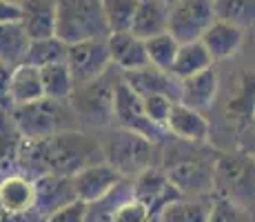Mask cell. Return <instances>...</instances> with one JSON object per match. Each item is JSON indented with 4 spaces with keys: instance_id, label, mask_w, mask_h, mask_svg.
Returning a JSON list of instances; mask_svg holds the SVG:
<instances>
[{
    "instance_id": "4",
    "label": "cell",
    "mask_w": 255,
    "mask_h": 222,
    "mask_svg": "<svg viewBox=\"0 0 255 222\" xmlns=\"http://www.w3.org/2000/svg\"><path fill=\"white\" fill-rule=\"evenodd\" d=\"M100 147H102L105 162H109L118 174L127 178V180H133L142 171L153 167L151 160H153L155 142L140 136V133L116 127V129H111L100 140Z\"/></svg>"
},
{
    "instance_id": "29",
    "label": "cell",
    "mask_w": 255,
    "mask_h": 222,
    "mask_svg": "<svg viewBox=\"0 0 255 222\" xmlns=\"http://www.w3.org/2000/svg\"><path fill=\"white\" fill-rule=\"evenodd\" d=\"M215 13L220 20L247 31L255 24V0H215Z\"/></svg>"
},
{
    "instance_id": "14",
    "label": "cell",
    "mask_w": 255,
    "mask_h": 222,
    "mask_svg": "<svg viewBox=\"0 0 255 222\" xmlns=\"http://www.w3.org/2000/svg\"><path fill=\"white\" fill-rule=\"evenodd\" d=\"M166 133L173 136L178 142H186V145H204L209 140L211 125L202 111H195L191 107L178 105L173 107L166 122Z\"/></svg>"
},
{
    "instance_id": "10",
    "label": "cell",
    "mask_w": 255,
    "mask_h": 222,
    "mask_svg": "<svg viewBox=\"0 0 255 222\" xmlns=\"http://www.w3.org/2000/svg\"><path fill=\"white\" fill-rule=\"evenodd\" d=\"M109 71L102 78H98V80L76 87L69 102L73 105L78 116L98 118V116H105V113L107 116H114V96H116V87H118V82H120V78L111 80Z\"/></svg>"
},
{
    "instance_id": "22",
    "label": "cell",
    "mask_w": 255,
    "mask_h": 222,
    "mask_svg": "<svg viewBox=\"0 0 255 222\" xmlns=\"http://www.w3.org/2000/svg\"><path fill=\"white\" fill-rule=\"evenodd\" d=\"M29 44H31V38L27 36L20 20L0 22V65L7 71L22 65L27 58Z\"/></svg>"
},
{
    "instance_id": "26",
    "label": "cell",
    "mask_w": 255,
    "mask_h": 222,
    "mask_svg": "<svg viewBox=\"0 0 255 222\" xmlns=\"http://www.w3.org/2000/svg\"><path fill=\"white\" fill-rule=\"evenodd\" d=\"M40 78H42V89H45V98L71 100L73 91H76V82H73L67 62H56V65L42 67Z\"/></svg>"
},
{
    "instance_id": "25",
    "label": "cell",
    "mask_w": 255,
    "mask_h": 222,
    "mask_svg": "<svg viewBox=\"0 0 255 222\" xmlns=\"http://www.w3.org/2000/svg\"><path fill=\"white\" fill-rule=\"evenodd\" d=\"M24 138L18 125L13 122L11 111L0 107V171H7L11 167H18V156H20Z\"/></svg>"
},
{
    "instance_id": "7",
    "label": "cell",
    "mask_w": 255,
    "mask_h": 222,
    "mask_svg": "<svg viewBox=\"0 0 255 222\" xmlns=\"http://www.w3.org/2000/svg\"><path fill=\"white\" fill-rule=\"evenodd\" d=\"M67 67L71 71L73 82L87 85L102 78L111 67V56L107 40H87L78 44H67Z\"/></svg>"
},
{
    "instance_id": "38",
    "label": "cell",
    "mask_w": 255,
    "mask_h": 222,
    "mask_svg": "<svg viewBox=\"0 0 255 222\" xmlns=\"http://www.w3.org/2000/svg\"><path fill=\"white\" fill-rule=\"evenodd\" d=\"M0 73H2V76H7V73H9V71H7V69H4L2 65H0Z\"/></svg>"
},
{
    "instance_id": "3",
    "label": "cell",
    "mask_w": 255,
    "mask_h": 222,
    "mask_svg": "<svg viewBox=\"0 0 255 222\" xmlns=\"http://www.w3.org/2000/svg\"><path fill=\"white\" fill-rule=\"evenodd\" d=\"M11 118L18 125L24 140H40L62 131H76L78 113L69 100H51L42 98L24 107H13Z\"/></svg>"
},
{
    "instance_id": "30",
    "label": "cell",
    "mask_w": 255,
    "mask_h": 222,
    "mask_svg": "<svg viewBox=\"0 0 255 222\" xmlns=\"http://www.w3.org/2000/svg\"><path fill=\"white\" fill-rule=\"evenodd\" d=\"M146 56H149V65L160 69V71H169L173 69L175 56L180 51V42L175 40L171 33H162L158 38L146 40Z\"/></svg>"
},
{
    "instance_id": "8",
    "label": "cell",
    "mask_w": 255,
    "mask_h": 222,
    "mask_svg": "<svg viewBox=\"0 0 255 222\" xmlns=\"http://www.w3.org/2000/svg\"><path fill=\"white\" fill-rule=\"evenodd\" d=\"M114 120L122 129L140 133V136L149 138L153 142H160V138L164 133L146 118V111L142 107V98L122 80V76H120V82H118L116 96H114Z\"/></svg>"
},
{
    "instance_id": "11",
    "label": "cell",
    "mask_w": 255,
    "mask_h": 222,
    "mask_svg": "<svg viewBox=\"0 0 255 222\" xmlns=\"http://www.w3.org/2000/svg\"><path fill=\"white\" fill-rule=\"evenodd\" d=\"M71 180H73V189H76V198L91 205V202L109 196L127 178H122L109 162H98V165L82 169Z\"/></svg>"
},
{
    "instance_id": "12",
    "label": "cell",
    "mask_w": 255,
    "mask_h": 222,
    "mask_svg": "<svg viewBox=\"0 0 255 222\" xmlns=\"http://www.w3.org/2000/svg\"><path fill=\"white\" fill-rule=\"evenodd\" d=\"M42 98H45V89H42V78L38 67L22 62L7 73V82H4L7 109L31 105V102H38Z\"/></svg>"
},
{
    "instance_id": "35",
    "label": "cell",
    "mask_w": 255,
    "mask_h": 222,
    "mask_svg": "<svg viewBox=\"0 0 255 222\" xmlns=\"http://www.w3.org/2000/svg\"><path fill=\"white\" fill-rule=\"evenodd\" d=\"M11 20H20V7L0 0V22H11Z\"/></svg>"
},
{
    "instance_id": "21",
    "label": "cell",
    "mask_w": 255,
    "mask_h": 222,
    "mask_svg": "<svg viewBox=\"0 0 255 222\" xmlns=\"http://www.w3.org/2000/svg\"><path fill=\"white\" fill-rule=\"evenodd\" d=\"M169 16L171 7H166L160 0H140V7L131 24V33L144 42L169 33Z\"/></svg>"
},
{
    "instance_id": "13",
    "label": "cell",
    "mask_w": 255,
    "mask_h": 222,
    "mask_svg": "<svg viewBox=\"0 0 255 222\" xmlns=\"http://www.w3.org/2000/svg\"><path fill=\"white\" fill-rule=\"evenodd\" d=\"M120 76L140 98L166 96V98H171V100L180 102V80L169 71H160V69L149 65L144 69H138V71L120 73Z\"/></svg>"
},
{
    "instance_id": "36",
    "label": "cell",
    "mask_w": 255,
    "mask_h": 222,
    "mask_svg": "<svg viewBox=\"0 0 255 222\" xmlns=\"http://www.w3.org/2000/svg\"><path fill=\"white\" fill-rule=\"evenodd\" d=\"M160 2H164V4H166V7H173V4H178V2H180V0H160Z\"/></svg>"
},
{
    "instance_id": "24",
    "label": "cell",
    "mask_w": 255,
    "mask_h": 222,
    "mask_svg": "<svg viewBox=\"0 0 255 222\" xmlns=\"http://www.w3.org/2000/svg\"><path fill=\"white\" fill-rule=\"evenodd\" d=\"M213 67V58L209 56L207 47L200 42H189V44H180V51L175 56V62H173V73L180 82L186 80V78L195 76V73L204 71V69Z\"/></svg>"
},
{
    "instance_id": "9",
    "label": "cell",
    "mask_w": 255,
    "mask_h": 222,
    "mask_svg": "<svg viewBox=\"0 0 255 222\" xmlns=\"http://www.w3.org/2000/svg\"><path fill=\"white\" fill-rule=\"evenodd\" d=\"M131 189H133V198L149 207L153 218L169 202L184 198V196L171 185L164 169H158V167H149V169L142 171L140 176H135L133 180H131Z\"/></svg>"
},
{
    "instance_id": "23",
    "label": "cell",
    "mask_w": 255,
    "mask_h": 222,
    "mask_svg": "<svg viewBox=\"0 0 255 222\" xmlns=\"http://www.w3.org/2000/svg\"><path fill=\"white\" fill-rule=\"evenodd\" d=\"M211 200L204 198H178L164 207L153 222H209Z\"/></svg>"
},
{
    "instance_id": "2",
    "label": "cell",
    "mask_w": 255,
    "mask_h": 222,
    "mask_svg": "<svg viewBox=\"0 0 255 222\" xmlns=\"http://www.w3.org/2000/svg\"><path fill=\"white\" fill-rule=\"evenodd\" d=\"M111 36L102 0H56V38L65 44L107 40Z\"/></svg>"
},
{
    "instance_id": "33",
    "label": "cell",
    "mask_w": 255,
    "mask_h": 222,
    "mask_svg": "<svg viewBox=\"0 0 255 222\" xmlns=\"http://www.w3.org/2000/svg\"><path fill=\"white\" fill-rule=\"evenodd\" d=\"M111 222H153V214L149 211V207L131 196L116 209Z\"/></svg>"
},
{
    "instance_id": "27",
    "label": "cell",
    "mask_w": 255,
    "mask_h": 222,
    "mask_svg": "<svg viewBox=\"0 0 255 222\" xmlns=\"http://www.w3.org/2000/svg\"><path fill=\"white\" fill-rule=\"evenodd\" d=\"M67 60V44L62 40L53 38H42V40H31L29 51L24 62L31 67H47V65H56V62H65Z\"/></svg>"
},
{
    "instance_id": "6",
    "label": "cell",
    "mask_w": 255,
    "mask_h": 222,
    "mask_svg": "<svg viewBox=\"0 0 255 222\" xmlns=\"http://www.w3.org/2000/svg\"><path fill=\"white\" fill-rule=\"evenodd\" d=\"M164 174L184 198H202L215 182V165L211 167L200 156H175L164 165Z\"/></svg>"
},
{
    "instance_id": "17",
    "label": "cell",
    "mask_w": 255,
    "mask_h": 222,
    "mask_svg": "<svg viewBox=\"0 0 255 222\" xmlns=\"http://www.w3.org/2000/svg\"><path fill=\"white\" fill-rule=\"evenodd\" d=\"M33 182H36V207H33V211H38V216H42V220L49 218L60 207L76 200V189H73L71 178L47 176L38 178Z\"/></svg>"
},
{
    "instance_id": "18",
    "label": "cell",
    "mask_w": 255,
    "mask_h": 222,
    "mask_svg": "<svg viewBox=\"0 0 255 222\" xmlns=\"http://www.w3.org/2000/svg\"><path fill=\"white\" fill-rule=\"evenodd\" d=\"M218 89H220V76L213 67H209L180 82V102L204 113V109H209L213 105Z\"/></svg>"
},
{
    "instance_id": "31",
    "label": "cell",
    "mask_w": 255,
    "mask_h": 222,
    "mask_svg": "<svg viewBox=\"0 0 255 222\" xmlns=\"http://www.w3.org/2000/svg\"><path fill=\"white\" fill-rule=\"evenodd\" d=\"M209 222H251L244 207H240L231 196H215L211 198Z\"/></svg>"
},
{
    "instance_id": "34",
    "label": "cell",
    "mask_w": 255,
    "mask_h": 222,
    "mask_svg": "<svg viewBox=\"0 0 255 222\" xmlns=\"http://www.w3.org/2000/svg\"><path fill=\"white\" fill-rule=\"evenodd\" d=\"M45 222H87V202L82 200H71L69 205L60 207L58 211H53Z\"/></svg>"
},
{
    "instance_id": "1",
    "label": "cell",
    "mask_w": 255,
    "mask_h": 222,
    "mask_svg": "<svg viewBox=\"0 0 255 222\" xmlns=\"http://www.w3.org/2000/svg\"><path fill=\"white\" fill-rule=\"evenodd\" d=\"M105 162L98 138L82 131H62L40 140H24L18 156L20 174L31 180L47 176L73 178L82 169Z\"/></svg>"
},
{
    "instance_id": "20",
    "label": "cell",
    "mask_w": 255,
    "mask_h": 222,
    "mask_svg": "<svg viewBox=\"0 0 255 222\" xmlns=\"http://www.w3.org/2000/svg\"><path fill=\"white\" fill-rule=\"evenodd\" d=\"M202 44L207 47L209 56L213 58V62L220 60H229L233 58L235 53L242 49L244 44V29L235 27L231 22H224V20H215L209 27V31L204 33Z\"/></svg>"
},
{
    "instance_id": "28",
    "label": "cell",
    "mask_w": 255,
    "mask_h": 222,
    "mask_svg": "<svg viewBox=\"0 0 255 222\" xmlns=\"http://www.w3.org/2000/svg\"><path fill=\"white\" fill-rule=\"evenodd\" d=\"M138 7L140 0H102V11H105L109 31L111 33L131 31Z\"/></svg>"
},
{
    "instance_id": "15",
    "label": "cell",
    "mask_w": 255,
    "mask_h": 222,
    "mask_svg": "<svg viewBox=\"0 0 255 222\" xmlns=\"http://www.w3.org/2000/svg\"><path fill=\"white\" fill-rule=\"evenodd\" d=\"M36 207V182L24 174H7L0 180V209L9 216H24Z\"/></svg>"
},
{
    "instance_id": "16",
    "label": "cell",
    "mask_w": 255,
    "mask_h": 222,
    "mask_svg": "<svg viewBox=\"0 0 255 222\" xmlns=\"http://www.w3.org/2000/svg\"><path fill=\"white\" fill-rule=\"evenodd\" d=\"M107 47H109L111 65L116 69H120V73L138 71V69L149 67V56H146L144 40L135 38L131 31L111 33L107 38Z\"/></svg>"
},
{
    "instance_id": "5",
    "label": "cell",
    "mask_w": 255,
    "mask_h": 222,
    "mask_svg": "<svg viewBox=\"0 0 255 222\" xmlns=\"http://www.w3.org/2000/svg\"><path fill=\"white\" fill-rule=\"evenodd\" d=\"M215 20V0H180L171 7L169 33L180 44L200 42Z\"/></svg>"
},
{
    "instance_id": "32",
    "label": "cell",
    "mask_w": 255,
    "mask_h": 222,
    "mask_svg": "<svg viewBox=\"0 0 255 222\" xmlns=\"http://www.w3.org/2000/svg\"><path fill=\"white\" fill-rule=\"evenodd\" d=\"M175 105H178V102L166 96H144L142 98V107H144V111H146V118L162 131H166V122H169V116Z\"/></svg>"
},
{
    "instance_id": "19",
    "label": "cell",
    "mask_w": 255,
    "mask_h": 222,
    "mask_svg": "<svg viewBox=\"0 0 255 222\" xmlns=\"http://www.w3.org/2000/svg\"><path fill=\"white\" fill-rule=\"evenodd\" d=\"M20 22L31 40L56 36V0H22Z\"/></svg>"
},
{
    "instance_id": "37",
    "label": "cell",
    "mask_w": 255,
    "mask_h": 222,
    "mask_svg": "<svg viewBox=\"0 0 255 222\" xmlns=\"http://www.w3.org/2000/svg\"><path fill=\"white\" fill-rule=\"evenodd\" d=\"M4 2H9V4H16V7H20V4H22V0H4Z\"/></svg>"
}]
</instances>
